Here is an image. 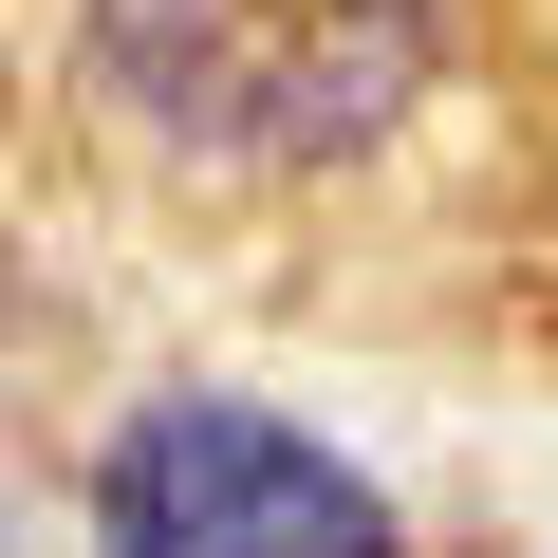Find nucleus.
<instances>
[{
  "label": "nucleus",
  "mask_w": 558,
  "mask_h": 558,
  "mask_svg": "<svg viewBox=\"0 0 558 558\" xmlns=\"http://www.w3.org/2000/svg\"><path fill=\"white\" fill-rule=\"evenodd\" d=\"M94 558H410V521L317 428L242 391H168L94 447Z\"/></svg>",
  "instance_id": "2"
},
{
  "label": "nucleus",
  "mask_w": 558,
  "mask_h": 558,
  "mask_svg": "<svg viewBox=\"0 0 558 558\" xmlns=\"http://www.w3.org/2000/svg\"><path fill=\"white\" fill-rule=\"evenodd\" d=\"M75 20H94L112 112L223 186L354 168L447 75V0H75Z\"/></svg>",
  "instance_id": "1"
}]
</instances>
